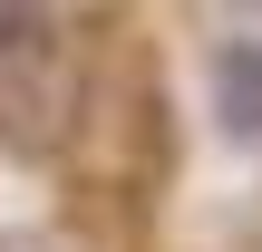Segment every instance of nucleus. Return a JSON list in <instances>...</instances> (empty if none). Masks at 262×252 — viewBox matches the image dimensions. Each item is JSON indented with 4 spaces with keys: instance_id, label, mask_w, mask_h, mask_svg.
I'll use <instances>...</instances> for the list:
<instances>
[{
    "instance_id": "obj_1",
    "label": "nucleus",
    "mask_w": 262,
    "mask_h": 252,
    "mask_svg": "<svg viewBox=\"0 0 262 252\" xmlns=\"http://www.w3.org/2000/svg\"><path fill=\"white\" fill-rule=\"evenodd\" d=\"M214 97H224V126L233 136H262V49L253 39L214 58Z\"/></svg>"
},
{
    "instance_id": "obj_2",
    "label": "nucleus",
    "mask_w": 262,
    "mask_h": 252,
    "mask_svg": "<svg viewBox=\"0 0 262 252\" xmlns=\"http://www.w3.org/2000/svg\"><path fill=\"white\" fill-rule=\"evenodd\" d=\"M39 39V0H0V58H19Z\"/></svg>"
}]
</instances>
